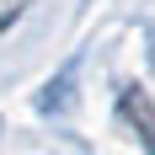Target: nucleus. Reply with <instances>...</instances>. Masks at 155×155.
<instances>
[{
	"label": "nucleus",
	"instance_id": "f257e3e1",
	"mask_svg": "<svg viewBox=\"0 0 155 155\" xmlns=\"http://www.w3.org/2000/svg\"><path fill=\"white\" fill-rule=\"evenodd\" d=\"M21 5H27V0H0V27H5V21H11V16L21 11Z\"/></svg>",
	"mask_w": 155,
	"mask_h": 155
}]
</instances>
